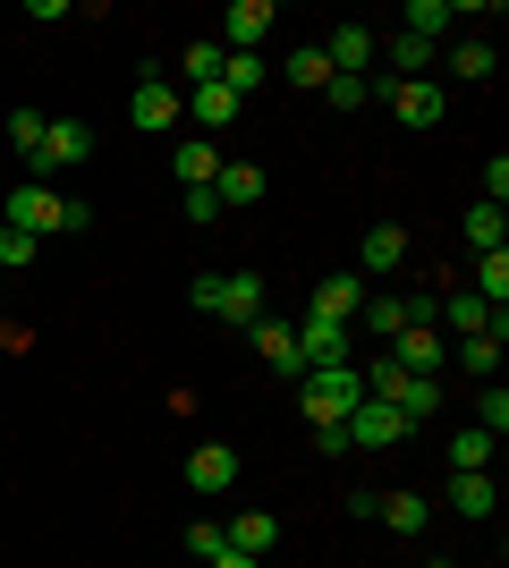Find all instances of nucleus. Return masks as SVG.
Segmentation results:
<instances>
[{
  "label": "nucleus",
  "mask_w": 509,
  "mask_h": 568,
  "mask_svg": "<svg viewBox=\"0 0 509 568\" xmlns=\"http://www.w3.org/2000/svg\"><path fill=\"white\" fill-rule=\"evenodd\" d=\"M408 263V230H365V272H399Z\"/></svg>",
  "instance_id": "nucleus-23"
},
{
  "label": "nucleus",
  "mask_w": 509,
  "mask_h": 568,
  "mask_svg": "<svg viewBox=\"0 0 509 568\" xmlns=\"http://www.w3.org/2000/svg\"><path fill=\"white\" fill-rule=\"evenodd\" d=\"M289 85L323 94V85H332V60H323V51H289Z\"/></svg>",
  "instance_id": "nucleus-32"
},
{
  "label": "nucleus",
  "mask_w": 509,
  "mask_h": 568,
  "mask_svg": "<svg viewBox=\"0 0 509 568\" xmlns=\"http://www.w3.org/2000/svg\"><path fill=\"white\" fill-rule=\"evenodd\" d=\"M43 128H51L43 111H9V144L26 153V170H34V153H43Z\"/></svg>",
  "instance_id": "nucleus-27"
},
{
  "label": "nucleus",
  "mask_w": 509,
  "mask_h": 568,
  "mask_svg": "<svg viewBox=\"0 0 509 568\" xmlns=\"http://www.w3.org/2000/svg\"><path fill=\"white\" fill-rule=\"evenodd\" d=\"M383 94H390V111L408 119V128H434V119H441V111H450V94H441L434 77H390Z\"/></svg>",
  "instance_id": "nucleus-5"
},
{
  "label": "nucleus",
  "mask_w": 509,
  "mask_h": 568,
  "mask_svg": "<svg viewBox=\"0 0 509 568\" xmlns=\"http://www.w3.org/2000/svg\"><path fill=\"white\" fill-rule=\"evenodd\" d=\"M60 204H69V195H51V179H18V195H9V221H0V230L43 237V230H60Z\"/></svg>",
  "instance_id": "nucleus-3"
},
{
  "label": "nucleus",
  "mask_w": 509,
  "mask_h": 568,
  "mask_svg": "<svg viewBox=\"0 0 509 568\" xmlns=\"http://www.w3.org/2000/svg\"><path fill=\"white\" fill-rule=\"evenodd\" d=\"M501 195H509V162L492 153V162H485V204H501Z\"/></svg>",
  "instance_id": "nucleus-38"
},
{
  "label": "nucleus",
  "mask_w": 509,
  "mask_h": 568,
  "mask_svg": "<svg viewBox=\"0 0 509 568\" xmlns=\"http://www.w3.org/2000/svg\"><path fill=\"white\" fill-rule=\"evenodd\" d=\"M357 306H365V288H357V272H332V281H315V323H357Z\"/></svg>",
  "instance_id": "nucleus-8"
},
{
  "label": "nucleus",
  "mask_w": 509,
  "mask_h": 568,
  "mask_svg": "<svg viewBox=\"0 0 509 568\" xmlns=\"http://www.w3.org/2000/svg\"><path fill=\"white\" fill-rule=\"evenodd\" d=\"M221 60H230L221 43H187V60H179V69H187V85H221Z\"/></svg>",
  "instance_id": "nucleus-29"
},
{
  "label": "nucleus",
  "mask_w": 509,
  "mask_h": 568,
  "mask_svg": "<svg viewBox=\"0 0 509 568\" xmlns=\"http://www.w3.org/2000/svg\"><path fill=\"white\" fill-rule=\"evenodd\" d=\"M170 170H179L187 187H213V179H221V144L213 136H187L179 153H170Z\"/></svg>",
  "instance_id": "nucleus-15"
},
{
  "label": "nucleus",
  "mask_w": 509,
  "mask_h": 568,
  "mask_svg": "<svg viewBox=\"0 0 509 568\" xmlns=\"http://www.w3.org/2000/svg\"><path fill=\"white\" fill-rule=\"evenodd\" d=\"M476 297H485V306L509 297V255H476Z\"/></svg>",
  "instance_id": "nucleus-30"
},
{
  "label": "nucleus",
  "mask_w": 509,
  "mask_h": 568,
  "mask_svg": "<svg viewBox=\"0 0 509 568\" xmlns=\"http://www.w3.org/2000/svg\"><path fill=\"white\" fill-rule=\"evenodd\" d=\"M264 77H272V69H264V51H230V60H221V85H230V94H238V102L255 94Z\"/></svg>",
  "instance_id": "nucleus-21"
},
{
  "label": "nucleus",
  "mask_w": 509,
  "mask_h": 568,
  "mask_svg": "<svg viewBox=\"0 0 509 568\" xmlns=\"http://www.w3.org/2000/svg\"><path fill=\"white\" fill-rule=\"evenodd\" d=\"M34 246H43V237H26V230H0V272H26V263H34Z\"/></svg>",
  "instance_id": "nucleus-34"
},
{
  "label": "nucleus",
  "mask_w": 509,
  "mask_h": 568,
  "mask_svg": "<svg viewBox=\"0 0 509 568\" xmlns=\"http://www.w3.org/2000/svg\"><path fill=\"white\" fill-rule=\"evenodd\" d=\"M264 34H272V0H238V9L221 18V43L230 51H255Z\"/></svg>",
  "instance_id": "nucleus-12"
},
{
  "label": "nucleus",
  "mask_w": 509,
  "mask_h": 568,
  "mask_svg": "<svg viewBox=\"0 0 509 568\" xmlns=\"http://www.w3.org/2000/svg\"><path fill=\"white\" fill-rule=\"evenodd\" d=\"M450 509L459 518H492V475H450Z\"/></svg>",
  "instance_id": "nucleus-24"
},
{
  "label": "nucleus",
  "mask_w": 509,
  "mask_h": 568,
  "mask_svg": "<svg viewBox=\"0 0 509 568\" xmlns=\"http://www.w3.org/2000/svg\"><path fill=\"white\" fill-rule=\"evenodd\" d=\"M492 467V433L476 425V433H459V442H450V475H485Z\"/></svg>",
  "instance_id": "nucleus-25"
},
{
  "label": "nucleus",
  "mask_w": 509,
  "mask_h": 568,
  "mask_svg": "<svg viewBox=\"0 0 509 568\" xmlns=\"http://www.w3.org/2000/svg\"><path fill=\"white\" fill-rule=\"evenodd\" d=\"M365 399V374L357 365H315V374H306V390H297V407H306V425H348V407Z\"/></svg>",
  "instance_id": "nucleus-1"
},
{
  "label": "nucleus",
  "mask_w": 509,
  "mask_h": 568,
  "mask_svg": "<svg viewBox=\"0 0 509 568\" xmlns=\"http://www.w3.org/2000/svg\"><path fill=\"white\" fill-rule=\"evenodd\" d=\"M434 323H450L459 339H476V332H492V323H501V306H485V297H441Z\"/></svg>",
  "instance_id": "nucleus-16"
},
{
  "label": "nucleus",
  "mask_w": 509,
  "mask_h": 568,
  "mask_svg": "<svg viewBox=\"0 0 509 568\" xmlns=\"http://www.w3.org/2000/svg\"><path fill=\"white\" fill-rule=\"evenodd\" d=\"M187 551H195V560H221V551H230V535L204 518V526H187Z\"/></svg>",
  "instance_id": "nucleus-36"
},
{
  "label": "nucleus",
  "mask_w": 509,
  "mask_h": 568,
  "mask_svg": "<svg viewBox=\"0 0 509 568\" xmlns=\"http://www.w3.org/2000/svg\"><path fill=\"white\" fill-rule=\"evenodd\" d=\"M450 77H467V85L492 77V43H459V51H450Z\"/></svg>",
  "instance_id": "nucleus-33"
},
{
  "label": "nucleus",
  "mask_w": 509,
  "mask_h": 568,
  "mask_svg": "<svg viewBox=\"0 0 509 568\" xmlns=\"http://www.w3.org/2000/svg\"><path fill=\"white\" fill-rule=\"evenodd\" d=\"M365 332H374V339H399V332H408V297H365Z\"/></svg>",
  "instance_id": "nucleus-22"
},
{
  "label": "nucleus",
  "mask_w": 509,
  "mask_h": 568,
  "mask_svg": "<svg viewBox=\"0 0 509 568\" xmlns=\"http://www.w3.org/2000/svg\"><path fill=\"white\" fill-rule=\"evenodd\" d=\"M179 111L213 136V128H230V119H238V94H230V85H187V102H179Z\"/></svg>",
  "instance_id": "nucleus-13"
},
{
  "label": "nucleus",
  "mask_w": 509,
  "mask_h": 568,
  "mask_svg": "<svg viewBox=\"0 0 509 568\" xmlns=\"http://www.w3.org/2000/svg\"><path fill=\"white\" fill-rule=\"evenodd\" d=\"M246 332H255V348H264L281 374H306V356H297V332H289V323H246Z\"/></svg>",
  "instance_id": "nucleus-18"
},
{
  "label": "nucleus",
  "mask_w": 509,
  "mask_h": 568,
  "mask_svg": "<svg viewBox=\"0 0 509 568\" xmlns=\"http://www.w3.org/2000/svg\"><path fill=\"white\" fill-rule=\"evenodd\" d=\"M459 18V9H450V0H408V34H434L441 43V26Z\"/></svg>",
  "instance_id": "nucleus-31"
},
{
  "label": "nucleus",
  "mask_w": 509,
  "mask_h": 568,
  "mask_svg": "<svg viewBox=\"0 0 509 568\" xmlns=\"http://www.w3.org/2000/svg\"><path fill=\"white\" fill-rule=\"evenodd\" d=\"M187 297H195L204 314H221V323H264V281H255V272H230V281H221V272H204Z\"/></svg>",
  "instance_id": "nucleus-2"
},
{
  "label": "nucleus",
  "mask_w": 509,
  "mask_h": 568,
  "mask_svg": "<svg viewBox=\"0 0 509 568\" xmlns=\"http://www.w3.org/2000/svg\"><path fill=\"white\" fill-rule=\"evenodd\" d=\"M187 221H195V230H204V221H221V195H213V187H187Z\"/></svg>",
  "instance_id": "nucleus-37"
},
{
  "label": "nucleus",
  "mask_w": 509,
  "mask_h": 568,
  "mask_svg": "<svg viewBox=\"0 0 509 568\" xmlns=\"http://www.w3.org/2000/svg\"><path fill=\"white\" fill-rule=\"evenodd\" d=\"M459 365H467V374H492V365H501V323L476 332V339H459Z\"/></svg>",
  "instance_id": "nucleus-28"
},
{
  "label": "nucleus",
  "mask_w": 509,
  "mask_h": 568,
  "mask_svg": "<svg viewBox=\"0 0 509 568\" xmlns=\"http://www.w3.org/2000/svg\"><path fill=\"white\" fill-rule=\"evenodd\" d=\"M476 425H485V433H509V399H501V390H485V416H476Z\"/></svg>",
  "instance_id": "nucleus-39"
},
{
  "label": "nucleus",
  "mask_w": 509,
  "mask_h": 568,
  "mask_svg": "<svg viewBox=\"0 0 509 568\" xmlns=\"http://www.w3.org/2000/svg\"><path fill=\"white\" fill-rule=\"evenodd\" d=\"M213 568H264V560H246V551H221V560Z\"/></svg>",
  "instance_id": "nucleus-40"
},
{
  "label": "nucleus",
  "mask_w": 509,
  "mask_h": 568,
  "mask_svg": "<svg viewBox=\"0 0 509 568\" xmlns=\"http://www.w3.org/2000/svg\"><path fill=\"white\" fill-rule=\"evenodd\" d=\"M323 102H332V111H357V102H374V85H365V77H332Z\"/></svg>",
  "instance_id": "nucleus-35"
},
{
  "label": "nucleus",
  "mask_w": 509,
  "mask_h": 568,
  "mask_svg": "<svg viewBox=\"0 0 509 568\" xmlns=\"http://www.w3.org/2000/svg\"><path fill=\"white\" fill-rule=\"evenodd\" d=\"M272 535H281V518H264V509H246V518H230V551H246V560H264Z\"/></svg>",
  "instance_id": "nucleus-20"
},
{
  "label": "nucleus",
  "mask_w": 509,
  "mask_h": 568,
  "mask_svg": "<svg viewBox=\"0 0 509 568\" xmlns=\"http://www.w3.org/2000/svg\"><path fill=\"white\" fill-rule=\"evenodd\" d=\"M425 60H434V34H408V26H399V34H390V69L425 77Z\"/></svg>",
  "instance_id": "nucleus-26"
},
{
  "label": "nucleus",
  "mask_w": 509,
  "mask_h": 568,
  "mask_svg": "<svg viewBox=\"0 0 509 568\" xmlns=\"http://www.w3.org/2000/svg\"><path fill=\"white\" fill-rule=\"evenodd\" d=\"M213 195L230 204V213H246V204H264V170H255V162H221Z\"/></svg>",
  "instance_id": "nucleus-14"
},
{
  "label": "nucleus",
  "mask_w": 509,
  "mask_h": 568,
  "mask_svg": "<svg viewBox=\"0 0 509 568\" xmlns=\"http://www.w3.org/2000/svg\"><path fill=\"white\" fill-rule=\"evenodd\" d=\"M128 119H136L145 136H162V128H179V94H170L162 77H145V85H136V102H128Z\"/></svg>",
  "instance_id": "nucleus-11"
},
{
  "label": "nucleus",
  "mask_w": 509,
  "mask_h": 568,
  "mask_svg": "<svg viewBox=\"0 0 509 568\" xmlns=\"http://www.w3.org/2000/svg\"><path fill=\"white\" fill-rule=\"evenodd\" d=\"M85 119H51L43 128V153H34V170H26V179H51V170H69V162H85Z\"/></svg>",
  "instance_id": "nucleus-7"
},
{
  "label": "nucleus",
  "mask_w": 509,
  "mask_h": 568,
  "mask_svg": "<svg viewBox=\"0 0 509 568\" xmlns=\"http://www.w3.org/2000/svg\"><path fill=\"white\" fill-rule=\"evenodd\" d=\"M297 356H306V374H315V365H357V339H348V323H315V314H306V323H297Z\"/></svg>",
  "instance_id": "nucleus-6"
},
{
  "label": "nucleus",
  "mask_w": 509,
  "mask_h": 568,
  "mask_svg": "<svg viewBox=\"0 0 509 568\" xmlns=\"http://www.w3.org/2000/svg\"><path fill=\"white\" fill-rule=\"evenodd\" d=\"M374 518H383L390 535H425V493H383V500H374Z\"/></svg>",
  "instance_id": "nucleus-19"
},
{
  "label": "nucleus",
  "mask_w": 509,
  "mask_h": 568,
  "mask_svg": "<svg viewBox=\"0 0 509 568\" xmlns=\"http://www.w3.org/2000/svg\"><path fill=\"white\" fill-rule=\"evenodd\" d=\"M459 230H467V246H476V255H501V246H509L501 204H467V221H459Z\"/></svg>",
  "instance_id": "nucleus-17"
},
{
  "label": "nucleus",
  "mask_w": 509,
  "mask_h": 568,
  "mask_svg": "<svg viewBox=\"0 0 509 568\" xmlns=\"http://www.w3.org/2000/svg\"><path fill=\"white\" fill-rule=\"evenodd\" d=\"M339 433H348L357 450H390V442H399V433H416V425H408V416H399V407H383V399H357V407H348V425H339Z\"/></svg>",
  "instance_id": "nucleus-4"
},
{
  "label": "nucleus",
  "mask_w": 509,
  "mask_h": 568,
  "mask_svg": "<svg viewBox=\"0 0 509 568\" xmlns=\"http://www.w3.org/2000/svg\"><path fill=\"white\" fill-rule=\"evenodd\" d=\"M187 484L195 493H230V484H238V450H230V442H204V450L187 458Z\"/></svg>",
  "instance_id": "nucleus-9"
},
{
  "label": "nucleus",
  "mask_w": 509,
  "mask_h": 568,
  "mask_svg": "<svg viewBox=\"0 0 509 568\" xmlns=\"http://www.w3.org/2000/svg\"><path fill=\"white\" fill-rule=\"evenodd\" d=\"M323 60H332V77H365V60H374V26H332Z\"/></svg>",
  "instance_id": "nucleus-10"
}]
</instances>
